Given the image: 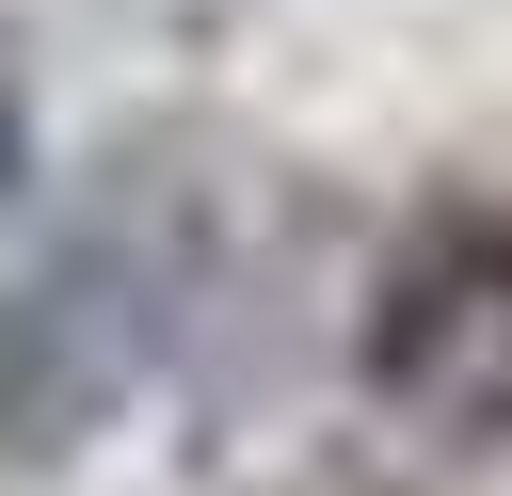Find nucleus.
I'll list each match as a JSON object with an SVG mask.
<instances>
[{
  "label": "nucleus",
  "instance_id": "nucleus-3",
  "mask_svg": "<svg viewBox=\"0 0 512 496\" xmlns=\"http://www.w3.org/2000/svg\"><path fill=\"white\" fill-rule=\"evenodd\" d=\"M16 176H32V128H16V80H0V224H16Z\"/></svg>",
  "mask_w": 512,
  "mask_h": 496
},
{
  "label": "nucleus",
  "instance_id": "nucleus-1",
  "mask_svg": "<svg viewBox=\"0 0 512 496\" xmlns=\"http://www.w3.org/2000/svg\"><path fill=\"white\" fill-rule=\"evenodd\" d=\"M176 304H192L176 208H128V192H112L96 224H64V240L0 288V448H16V464L96 448V432L160 384Z\"/></svg>",
  "mask_w": 512,
  "mask_h": 496
},
{
  "label": "nucleus",
  "instance_id": "nucleus-2",
  "mask_svg": "<svg viewBox=\"0 0 512 496\" xmlns=\"http://www.w3.org/2000/svg\"><path fill=\"white\" fill-rule=\"evenodd\" d=\"M368 400L416 416L432 448L512 432V208H448L384 256L368 288Z\"/></svg>",
  "mask_w": 512,
  "mask_h": 496
}]
</instances>
